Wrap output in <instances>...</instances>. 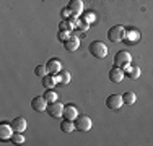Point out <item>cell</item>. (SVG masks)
Wrapping results in <instances>:
<instances>
[{
    "label": "cell",
    "instance_id": "1",
    "mask_svg": "<svg viewBox=\"0 0 153 146\" xmlns=\"http://www.w3.org/2000/svg\"><path fill=\"white\" fill-rule=\"evenodd\" d=\"M88 50H90V54L96 58H104L108 55V47H106V44L101 42V41H93L88 46Z\"/></svg>",
    "mask_w": 153,
    "mask_h": 146
},
{
    "label": "cell",
    "instance_id": "2",
    "mask_svg": "<svg viewBox=\"0 0 153 146\" xmlns=\"http://www.w3.org/2000/svg\"><path fill=\"white\" fill-rule=\"evenodd\" d=\"M126 36V26L124 24H116L108 31V39L111 42H122Z\"/></svg>",
    "mask_w": 153,
    "mask_h": 146
},
{
    "label": "cell",
    "instance_id": "3",
    "mask_svg": "<svg viewBox=\"0 0 153 146\" xmlns=\"http://www.w3.org/2000/svg\"><path fill=\"white\" fill-rule=\"evenodd\" d=\"M74 122H75V128L78 131H88L93 127V122H91V117L90 115H78Z\"/></svg>",
    "mask_w": 153,
    "mask_h": 146
},
{
    "label": "cell",
    "instance_id": "4",
    "mask_svg": "<svg viewBox=\"0 0 153 146\" xmlns=\"http://www.w3.org/2000/svg\"><path fill=\"white\" fill-rule=\"evenodd\" d=\"M129 63H132V55H130V52H127V50H119L114 55V67L124 68Z\"/></svg>",
    "mask_w": 153,
    "mask_h": 146
},
{
    "label": "cell",
    "instance_id": "5",
    "mask_svg": "<svg viewBox=\"0 0 153 146\" xmlns=\"http://www.w3.org/2000/svg\"><path fill=\"white\" fill-rule=\"evenodd\" d=\"M124 105V99L122 94H109L106 97V107L111 109V111H117Z\"/></svg>",
    "mask_w": 153,
    "mask_h": 146
},
{
    "label": "cell",
    "instance_id": "6",
    "mask_svg": "<svg viewBox=\"0 0 153 146\" xmlns=\"http://www.w3.org/2000/svg\"><path fill=\"white\" fill-rule=\"evenodd\" d=\"M47 114L51 117H54V119H60V117H64V105L60 104V102H49L47 104Z\"/></svg>",
    "mask_w": 153,
    "mask_h": 146
},
{
    "label": "cell",
    "instance_id": "7",
    "mask_svg": "<svg viewBox=\"0 0 153 146\" xmlns=\"http://www.w3.org/2000/svg\"><path fill=\"white\" fill-rule=\"evenodd\" d=\"M140 31H137L135 28H129L126 29V36H124V41L126 44H129V46H134V44H137L138 41H140Z\"/></svg>",
    "mask_w": 153,
    "mask_h": 146
},
{
    "label": "cell",
    "instance_id": "8",
    "mask_svg": "<svg viewBox=\"0 0 153 146\" xmlns=\"http://www.w3.org/2000/svg\"><path fill=\"white\" fill-rule=\"evenodd\" d=\"M47 104H49V102L46 101L44 96H36V97H33V101H31V107H33V111H36V112L47 111Z\"/></svg>",
    "mask_w": 153,
    "mask_h": 146
},
{
    "label": "cell",
    "instance_id": "9",
    "mask_svg": "<svg viewBox=\"0 0 153 146\" xmlns=\"http://www.w3.org/2000/svg\"><path fill=\"white\" fill-rule=\"evenodd\" d=\"M13 133H15V130H13L12 123H5V122L0 123V140H2V141L12 140Z\"/></svg>",
    "mask_w": 153,
    "mask_h": 146
},
{
    "label": "cell",
    "instance_id": "10",
    "mask_svg": "<svg viewBox=\"0 0 153 146\" xmlns=\"http://www.w3.org/2000/svg\"><path fill=\"white\" fill-rule=\"evenodd\" d=\"M124 76H126V72H124V68H121V67H112L111 70H109V80H111L112 83H121L124 80Z\"/></svg>",
    "mask_w": 153,
    "mask_h": 146
},
{
    "label": "cell",
    "instance_id": "11",
    "mask_svg": "<svg viewBox=\"0 0 153 146\" xmlns=\"http://www.w3.org/2000/svg\"><path fill=\"white\" fill-rule=\"evenodd\" d=\"M46 67H47L49 75H57V73L62 72V62L59 60V58H51V60L46 63Z\"/></svg>",
    "mask_w": 153,
    "mask_h": 146
},
{
    "label": "cell",
    "instance_id": "12",
    "mask_svg": "<svg viewBox=\"0 0 153 146\" xmlns=\"http://www.w3.org/2000/svg\"><path fill=\"white\" fill-rule=\"evenodd\" d=\"M68 10L74 13V16H80L83 13V2L82 0H70L68 2Z\"/></svg>",
    "mask_w": 153,
    "mask_h": 146
},
{
    "label": "cell",
    "instance_id": "13",
    "mask_svg": "<svg viewBox=\"0 0 153 146\" xmlns=\"http://www.w3.org/2000/svg\"><path fill=\"white\" fill-rule=\"evenodd\" d=\"M78 117V111L74 104H65L64 105V119L67 120H75Z\"/></svg>",
    "mask_w": 153,
    "mask_h": 146
},
{
    "label": "cell",
    "instance_id": "14",
    "mask_svg": "<svg viewBox=\"0 0 153 146\" xmlns=\"http://www.w3.org/2000/svg\"><path fill=\"white\" fill-rule=\"evenodd\" d=\"M10 123H12L13 130H15V131H20V133H23V131L26 130V127H28L25 117H15V119H13Z\"/></svg>",
    "mask_w": 153,
    "mask_h": 146
},
{
    "label": "cell",
    "instance_id": "15",
    "mask_svg": "<svg viewBox=\"0 0 153 146\" xmlns=\"http://www.w3.org/2000/svg\"><path fill=\"white\" fill-rule=\"evenodd\" d=\"M124 72L129 75V78H132V80H137V78H140V67L138 65H132V63H129V65H126L124 67Z\"/></svg>",
    "mask_w": 153,
    "mask_h": 146
},
{
    "label": "cell",
    "instance_id": "16",
    "mask_svg": "<svg viewBox=\"0 0 153 146\" xmlns=\"http://www.w3.org/2000/svg\"><path fill=\"white\" fill-rule=\"evenodd\" d=\"M64 47H65L67 52H75V50L80 47V39L76 38V36H75V38H74V36H70V38L64 42Z\"/></svg>",
    "mask_w": 153,
    "mask_h": 146
},
{
    "label": "cell",
    "instance_id": "17",
    "mask_svg": "<svg viewBox=\"0 0 153 146\" xmlns=\"http://www.w3.org/2000/svg\"><path fill=\"white\" fill-rule=\"evenodd\" d=\"M56 85H57V80L54 75H49V73H47L44 78H42V86H44L46 89H54Z\"/></svg>",
    "mask_w": 153,
    "mask_h": 146
},
{
    "label": "cell",
    "instance_id": "18",
    "mask_svg": "<svg viewBox=\"0 0 153 146\" xmlns=\"http://www.w3.org/2000/svg\"><path fill=\"white\" fill-rule=\"evenodd\" d=\"M60 130L64 131V133H72L75 128V122L74 120H67V119H64L62 120V123H60Z\"/></svg>",
    "mask_w": 153,
    "mask_h": 146
},
{
    "label": "cell",
    "instance_id": "19",
    "mask_svg": "<svg viewBox=\"0 0 153 146\" xmlns=\"http://www.w3.org/2000/svg\"><path fill=\"white\" fill-rule=\"evenodd\" d=\"M122 99H124V104L127 105H134L137 101V94L134 93V91H126V93L122 94Z\"/></svg>",
    "mask_w": 153,
    "mask_h": 146
},
{
    "label": "cell",
    "instance_id": "20",
    "mask_svg": "<svg viewBox=\"0 0 153 146\" xmlns=\"http://www.w3.org/2000/svg\"><path fill=\"white\" fill-rule=\"evenodd\" d=\"M57 80V83H62V85H68L70 83V73L67 70H62L60 73H57V75H54Z\"/></svg>",
    "mask_w": 153,
    "mask_h": 146
},
{
    "label": "cell",
    "instance_id": "21",
    "mask_svg": "<svg viewBox=\"0 0 153 146\" xmlns=\"http://www.w3.org/2000/svg\"><path fill=\"white\" fill-rule=\"evenodd\" d=\"M59 28L62 31H72V29H74V23H72V20H62Z\"/></svg>",
    "mask_w": 153,
    "mask_h": 146
},
{
    "label": "cell",
    "instance_id": "22",
    "mask_svg": "<svg viewBox=\"0 0 153 146\" xmlns=\"http://www.w3.org/2000/svg\"><path fill=\"white\" fill-rule=\"evenodd\" d=\"M12 143H13V145H23V143H25L23 133H20V131H15V133H13V136H12Z\"/></svg>",
    "mask_w": 153,
    "mask_h": 146
},
{
    "label": "cell",
    "instance_id": "23",
    "mask_svg": "<svg viewBox=\"0 0 153 146\" xmlns=\"http://www.w3.org/2000/svg\"><path fill=\"white\" fill-rule=\"evenodd\" d=\"M34 73H36V76H39V78H44V76L47 75V67L46 65H38V67L34 68Z\"/></svg>",
    "mask_w": 153,
    "mask_h": 146
},
{
    "label": "cell",
    "instance_id": "24",
    "mask_svg": "<svg viewBox=\"0 0 153 146\" xmlns=\"http://www.w3.org/2000/svg\"><path fill=\"white\" fill-rule=\"evenodd\" d=\"M44 97H46L47 102H56L57 101V93L54 89H47L44 93Z\"/></svg>",
    "mask_w": 153,
    "mask_h": 146
},
{
    "label": "cell",
    "instance_id": "25",
    "mask_svg": "<svg viewBox=\"0 0 153 146\" xmlns=\"http://www.w3.org/2000/svg\"><path fill=\"white\" fill-rule=\"evenodd\" d=\"M70 38V31H62V29H59V34H57V39L62 42V41H67V39Z\"/></svg>",
    "mask_w": 153,
    "mask_h": 146
},
{
    "label": "cell",
    "instance_id": "26",
    "mask_svg": "<svg viewBox=\"0 0 153 146\" xmlns=\"http://www.w3.org/2000/svg\"><path fill=\"white\" fill-rule=\"evenodd\" d=\"M60 16H62V20H70V16H74V13L68 10V7H65V8L60 10Z\"/></svg>",
    "mask_w": 153,
    "mask_h": 146
},
{
    "label": "cell",
    "instance_id": "27",
    "mask_svg": "<svg viewBox=\"0 0 153 146\" xmlns=\"http://www.w3.org/2000/svg\"><path fill=\"white\" fill-rule=\"evenodd\" d=\"M83 23H91V21H94V15H93V12H86V15H83Z\"/></svg>",
    "mask_w": 153,
    "mask_h": 146
}]
</instances>
